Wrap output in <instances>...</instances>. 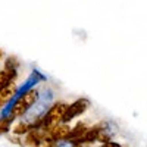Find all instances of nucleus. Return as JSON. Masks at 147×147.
I'll list each match as a JSON object with an SVG mask.
<instances>
[{
    "label": "nucleus",
    "mask_w": 147,
    "mask_h": 147,
    "mask_svg": "<svg viewBox=\"0 0 147 147\" xmlns=\"http://www.w3.org/2000/svg\"><path fill=\"white\" fill-rule=\"evenodd\" d=\"M53 100H55V94H53V90H50V88H44L43 91L37 93L35 100L24 110V113L21 116L22 124L31 125V124L38 122L52 109Z\"/></svg>",
    "instance_id": "1"
},
{
    "label": "nucleus",
    "mask_w": 147,
    "mask_h": 147,
    "mask_svg": "<svg viewBox=\"0 0 147 147\" xmlns=\"http://www.w3.org/2000/svg\"><path fill=\"white\" fill-rule=\"evenodd\" d=\"M44 80H47V77L43 75L38 69H34V71L31 72V75L25 80V82L21 84V87L13 93V96L9 99V102H7L2 109H0V121L10 118L12 113H13V110H15V107H16V103H19V100L22 99V97L25 96L27 93L31 91V88H34L40 81H44Z\"/></svg>",
    "instance_id": "2"
},
{
    "label": "nucleus",
    "mask_w": 147,
    "mask_h": 147,
    "mask_svg": "<svg viewBox=\"0 0 147 147\" xmlns=\"http://www.w3.org/2000/svg\"><path fill=\"white\" fill-rule=\"evenodd\" d=\"M85 105H87V102H85V100H80V102H77V103H74L68 112H65V113L62 115V121H63V122L71 121L74 116H77L78 113L82 112V110L85 109Z\"/></svg>",
    "instance_id": "3"
},
{
    "label": "nucleus",
    "mask_w": 147,
    "mask_h": 147,
    "mask_svg": "<svg viewBox=\"0 0 147 147\" xmlns=\"http://www.w3.org/2000/svg\"><path fill=\"white\" fill-rule=\"evenodd\" d=\"M56 147H74V143H71V141H57L56 143Z\"/></svg>",
    "instance_id": "4"
},
{
    "label": "nucleus",
    "mask_w": 147,
    "mask_h": 147,
    "mask_svg": "<svg viewBox=\"0 0 147 147\" xmlns=\"http://www.w3.org/2000/svg\"><path fill=\"white\" fill-rule=\"evenodd\" d=\"M103 147H121V146L118 143H115V141H106Z\"/></svg>",
    "instance_id": "5"
}]
</instances>
